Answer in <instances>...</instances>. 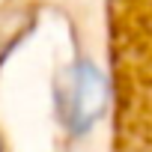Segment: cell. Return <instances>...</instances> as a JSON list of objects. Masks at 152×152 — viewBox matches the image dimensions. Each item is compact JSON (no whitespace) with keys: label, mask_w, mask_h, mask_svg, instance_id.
Masks as SVG:
<instances>
[{"label":"cell","mask_w":152,"mask_h":152,"mask_svg":"<svg viewBox=\"0 0 152 152\" xmlns=\"http://www.w3.org/2000/svg\"><path fill=\"white\" fill-rule=\"evenodd\" d=\"M107 102H110V84L93 60L81 57L60 72L57 110L60 122L72 134H87L107 110Z\"/></svg>","instance_id":"cell-1"}]
</instances>
